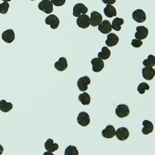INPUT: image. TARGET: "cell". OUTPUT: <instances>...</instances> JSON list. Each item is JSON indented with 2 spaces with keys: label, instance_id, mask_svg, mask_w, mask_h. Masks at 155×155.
Here are the masks:
<instances>
[{
  "label": "cell",
  "instance_id": "1",
  "mask_svg": "<svg viewBox=\"0 0 155 155\" xmlns=\"http://www.w3.org/2000/svg\"><path fill=\"white\" fill-rule=\"evenodd\" d=\"M38 7L47 14H51L53 11V4L50 0H42L39 3Z\"/></svg>",
  "mask_w": 155,
  "mask_h": 155
},
{
  "label": "cell",
  "instance_id": "2",
  "mask_svg": "<svg viewBox=\"0 0 155 155\" xmlns=\"http://www.w3.org/2000/svg\"><path fill=\"white\" fill-rule=\"evenodd\" d=\"M130 111L127 105L121 104L117 106L115 110L116 115L119 118H124L129 116Z\"/></svg>",
  "mask_w": 155,
  "mask_h": 155
},
{
  "label": "cell",
  "instance_id": "3",
  "mask_svg": "<svg viewBox=\"0 0 155 155\" xmlns=\"http://www.w3.org/2000/svg\"><path fill=\"white\" fill-rule=\"evenodd\" d=\"M88 8L84 4L78 3L74 6L73 9V15L75 17H78L82 15H85L88 12Z\"/></svg>",
  "mask_w": 155,
  "mask_h": 155
},
{
  "label": "cell",
  "instance_id": "4",
  "mask_svg": "<svg viewBox=\"0 0 155 155\" xmlns=\"http://www.w3.org/2000/svg\"><path fill=\"white\" fill-rule=\"evenodd\" d=\"M103 21V16L101 14L96 11H93L90 18V24L92 27L98 26Z\"/></svg>",
  "mask_w": 155,
  "mask_h": 155
},
{
  "label": "cell",
  "instance_id": "5",
  "mask_svg": "<svg viewBox=\"0 0 155 155\" xmlns=\"http://www.w3.org/2000/svg\"><path fill=\"white\" fill-rule=\"evenodd\" d=\"M45 22L47 25L51 26V28L53 29L58 28L60 24V21L58 16L54 15H51L46 17Z\"/></svg>",
  "mask_w": 155,
  "mask_h": 155
},
{
  "label": "cell",
  "instance_id": "6",
  "mask_svg": "<svg viewBox=\"0 0 155 155\" xmlns=\"http://www.w3.org/2000/svg\"><path fill=\"white\" fill-rule=\"evenodd\" d=\"M77 121L80 125L83 127H86L90 124L91 119L88 113L85 111H82L79 113Z\"/></svg>",
  "mask_w": 155,
  "mask_h": 155
},
{
  "label": "cell",
  "instance_id": "7",
  "mask_svg": "<svg viewBox=\"0 0 155 155\" xmlns=\"http://www.w3.org/2000/svg\"><path fill=\"white\" fill-rule=\"evenodd\" d=\"M137 32L135 33V37L136 39L142 40L145 39L149 34V30L147 28L143 26H140L136 28Z\"/></svg>",
  "mask_w": 155,
  "mask_h": 155
},
{
  "label": "cell",
  "instance_id": "8",
  "mask_svg": "<svg viewBox=\"0 0 155 155\" xmlns=\"http://www.w3.org/2000/svg\"><path fill=\"white\" fill-rule=\"evenodd\" d=\"M77 24L79 27L86 28L90 25V17L87 15H82L78 17L77 19Z\"/></svg>",
  "mask_w": 155,
  "mask_h": 155
},
{
  "label": "cell",
  "instance_id": "9",
  "mask_svg": "<svg viewBox=\"0 0 155 155\" xmlns=\"http://www.w3.org/2000/svg\"><path fill=\"white\" fill-rule=\"evenodd\" d=\"M91 83V79L88 76L80 78L78 81V86L81 91H85L88 90V85Z\"/></svg>",
  "mask_w": 155,
  "mask_h": 155
},
{
  "label": "cell",
  "instance_id": "10",
  "mask_svg": "<svg viewBox=\"0 0 155 155\" xmlns=\"http://www.w3.org/2000/svg\"><path fill=\"white\" fill-rule=\"evenodd\" d=\"M132 18L138 23H143L146 19V15L144 11L141 9L135 10L132 13Z\"/></svg>",
  "mask_w": 155,
  "mask_h": 155
},
{
  "label": "cell",
  "instance_id": "11",
  "mask_svg": "<svg viewBox=\"0 0 155 155\" xmlns=\"http://www.w3.org/2000/svg\"><path fill=\"white\" fill-rule=\"evenodd\" d=\"M91 64L92 65V71L95 72H99L104 67V61L99 58H94L92 59Z\"/></svg>",
  "mask_w": 155,
  "mask_h": 155
},
{
  "label": "cell",
  "instance_id": "12",
  "mask_svg": "<svg viewBox=\"0 0 155 155\" xmlns=\"http://www.w3.org/2000/svg\"><path fill=\"white\" fill-rule=\"evenodd\" d=\"M2 38L6 43H11L15 39V34L12 29L5 30L2 35Z\"/></svg>",
  "mask_w": 155,
  "mask_h": 155
},
{
  "label": "cell",
  "instance_id": "13",
  "mask_svg": "<svg viewBox=\"0 0 155 155\" xmlns=\"http://www.w3.org/2000/svg\"><path fill=\"white\" fill-rule=\"evenodd\" d=\"M99 31L104 34H109L112 31V27L110 21L107 20H105L98 25Z\"/></svg>",
  "mask_w": 155,
  "mask_h": 155
},
{
  "label": "cell",
  "instance_id": "14",
  "mask_svg": "<svg viewBox=\"0 0 155 155\" xmlns=\"http://www.w3.org/2000/svg\"><path fill=\"white\" fill-rule=\"evenodd\" d=\"M116 135L118 140L123 141H125L129 137L130 133L127 128L120 127L117 130Z\"/></svg>",
  "mask_w": 155,
  "mask_h": 155
},
{
  "label": "cell",
  "instance_id": "15",
  "mask_svg": "<svg viewBox=\"0 0 155 155\" xmlns=\"http://www.w3.org/2000/svg\"><path fill=\"white\" fill-rule=\"evenodd\" d=\"M102 136L105 138H112L116 135V130L112 125H108L102 130Z\"/></svg>",
  "mask_w": 155,
  "mask_h": 155
},
{
  "label": "cell",
  "instance_id": "16",
  "mask_svg": "<svg viewBox=\"0 0 155 155\" xmlns=\"http://www.w3.org/2000/svg\"><path fill=\"white\" fill-rule=\"evenodd\" d=\"M142 75L145 79L151 80L155 77V71L152 67H145L142 69Z\"/></svg>",
  "mask_w": 155,
  "mask_h": 155
},
{
  "label": "cell",
  "instance_id": "17",
  "mask_svg": "<svg viewBox=\"0 0 155 155\" xmlns=\"http://www.w3.org/2000/svg\"><path fill=\"white\" fill-rule=\"evenodd\" d=\"M119 39L117 35L115 33L109 34L107 35V39L105 41V43L109 47L115 46L119 42Z\"/></svg>",
  "mask_w": 155,
  "mask_h": 155
},
{
  "label": "cell",
  "instance_id": "18",
  "mask_svg": "<svg viewBox=\"0 0 155 155\" xmlns=\"http://www.w3.org/2000/svg\"><path fill=\"white\" fill-rule=\"evenodd\" d=\"M68 63L66 59L64 57H61L59 59V60L54 64V68L58 71H64L67 68Z\"/></svg>",
  "mask_w": 155,
  "mask_h": 155
},
{
  "label": "cell",
  "instance_id": "19",
  "mask_svg": "<svg viewBox=\"0 0 155 155\" xmlns=\"http://www.w3.org/2000/svg\"><path fill=\"white\" fill-rule=\"evenodd\" d=\"M143 128L142 129V132L144 135H147L151 133L154 130V126L151 121L145 120L143 122Z\"/></svg>",
  "mask_w": 155,
  "mask_h": 155
},
{
  "label": "cell",
  "instance_id": "20",
  "mask_svg": "<svg viewBox=\"0 0 155 155\" xmlns=\"http://www.w3.org/2000/svg\"><path fill=\"white\" fill-rule=\"evenodd\" d=\"M104 11L105 15L108 18H112L116 16L117 15L116 8L110 4H107L106 7L104 8Z\"/></svg>",
  "mask_w": 155,
  "mask_h": 155
},
{
  "label": "cell",
  "instance_id": "21",
  "mask_svg": "<svg viewBox=\"0 0 155 155\" xmlns=\"http://www.w3.org/2000/svg\"><path fill=\"white\" fill-rule=\"evenodd\" d=\"M45 149L47 151L54 152V151L58 150L59 145L58 143H54V141L53 139L49 138V139H47L45 143Z\"/></svg>",
  "mask_w": 155,
  "mask_h": 155
},
{
  "label": "cell",
  "instance_id": "22",
  "mask_svg": "<svg viewBox=\"0 0 155 155\" xmlns=\"http://www.w3.org/2000/svg\"><path fill=\"white\" fill-rule=\"evenodd\" d=\"M13 106L12 103L10 102L8 103L5 100H2L0 101V110L2 112L5 113L9 112V111L13 109Z\"/></svg>",
  "mask_w": 155,
  "mask_h": 155
},
{
  "label": "cell",
  "instance_id": "23",
  "mask_svg": "<svg viewBox=\"0 0 155 155\" xmlns=\"http://www.w3.org/2000/svg\"><path fill=\"white\" fill-rule=\"evenodd\" d=\"M111 52L107 47H103L102 48V51L98 54V57L101 60L108 59L110 57Z\"/></svg>",
  "mask_w": 155,
  "mask_h": 155
},
{
  "label": "cell",
  "instance_id": "24",
  "mask_svg": "<svg viewBox=\"0 0 155 155\" xmlns=\"http://www.w3.org/2000/svg\"><path fill=\"white\" fill-rule=\"evenodd\" d=\"M124 23V20L122 18L116 17L113 20L111 27L116 31H119L121 29V25Z\"/></svg>",
  "mask_w": 155,
  "mask_h": 155
},
{
  "label": "cell",
  "instance_id": "25",
  "mask_svg": "<svg viewBox=\"0 0 155 155\" xmlns=\"http://www.w3.org/2000/svg\"><path fill=\"white\" fill-rule=\"evenodd\" d=\"M78 100L84 105H88L91 103V97L87 92H84L79 95Z\"/></svg>",
  "mask_w": 155,
  "mask_h": 155
},
{
  "label": "cell",
  "instance_id": "26",
  "mask_svg": "<svg viewBox=\"0 0 155 155\" xmlns=\"http://www.w3.org/2000/svg\"><path fill=\"white\" fill-rule=\"evenodd\" d=\"M143 64L146 67H152L155 65V58L152 54L148 55V58L145 59L143 62Z\"/></svg>",
  "mask_w": 155,
  "mask_h": 155
},
{
  "label": "cell",
  "instance_id": "27",
  "mask_svg": "<svg viewBox=\"0 0 155 155\" xmlns=\"http://www.w3.org/2000/svg\"><path fill=\"white\" fill-rule=\"evenodd\" d=\"M65 155H78L79 152L76 146L69 145L65 150Z\"/></svg>",
  "mask_w": 155,
  "mask_h": 155
},
{
  "label": "cell",
  "instance_id": "28",
  "mask_svg": "<svg viewBox=\"0 0 155 155\" xmlns=\"http://www.w3.org/2000/svg\"><path fill=\"white\" fill-rule=\"evenodd\" d=\"M150 90V86L147 83L143 82L139 84L137 87V91L140 94H143L145 93V91Z\"/></svg>",
  "mask_w": 155,
  "mask_h": 155
},
{
  "label": "cell",
  "instance_id": "29",
  "mask_svg": "<svg viewBox=\"0 0 155 155\" xmlns=\"http://www.w3.org/2000/svg\"><path fill=\"white\" fill-rule=\"evenodd\" d=\"M9 8V4L8 2H3L0 3V13L6 14L7 13Z\"/></svg>",
  "mask_w": 155,
  "mask_h": 155
},
{
  "label": "cell",
  "instance_id": "30",
  "mask_svg": "<svg viewBox=\"0 0 155 155\" xmlns=\"http://www.w3.org/2000/svg\"><path fill=\"white\" fill-rule=\"evenodd\" d=\"M143 44V42L141 40L137 39H133L131 41V45L132 46L136 48H138L142 46V45Z\"/></svg>",
  "mask_w": 155,
  "mask_h": 155
},
{
  "label": "cell",
  "instance_id": "31",
  "mask_svg": "<svg viewBox=\"0 0 155 155\" xmlns=\"http://www.w3.org/2000/svg\"><path fill=\"white\" fill-rule=\"evenodd\" d=\"M52 4L57 7L63 6L66 2V0H51Z\"/></svg>",
  "mask_w": 155,
  "mask_h": 155
},
{
  "label": "cell",
  "instance_id": "32",
  "mask_svg": "<svg viewBox=\"0 0 155 155\" xmlns=\"http://www.w3.org/2000/svg\"><path fill=\"white\" fill-rule=\"evenodd\" d=\"M102 1L104 2V4H115L116 2V0H102Z\"/></svg>",
  "mask_w": 155,
  "mask_h": 155
},
{
  "label": "cell",
  "instance_id": "33",
  "mask_svg": "<svg viewBox=\"0 0 155 155\" xmlns=\"http://www.w3.org/2000/svg\"><path fill=\"white\" fill-rule=\"evenodd\" d=\"M3 150H4L3 147H2L1 144H0V155H2V153H3Z\"/></svg>",
  "mask_w": 155,
  "mask_h": 155
},
{
  "label": "cell",
  "instance_id": "34",
  "mask_svg": "<svg viewBox=\"0 0 155 155\" xmlns=\"http://www.w3.org/2000/svg\"><path fill=\"white\" fill-rule=\"evenodd\" d=\"M54 155V154L53 153H51V152H50V151H48L47 152H45L44 153V155Z\"/></svg>",
  "mask_w": 155,
  "mask_h": 155
},
{
  "label": "cell",
  "instance_id": "35",
  "mask_svg": "<svg viewBox=\"0 0 155 155\" xmlns=\"http://www.w3.org/2000/svg\"><path fill=\"white\" fill-rule=\"evenodd\" d=\"M4 2H9L11 1V0H2Z\"/></svg>",
  "mask_w": 155,
  "mask_h": 155
},
{
  "label": "cell",
  "instance_id": "36",
  "mask_svg": "<svg viewBox=\"0 0 155 155\" xmlns=\"http://www.w3.org/2000/svg\"><path fill=\"white\" fill-rule=\"evenodd\" d=\"M30 1H35V0H30Z\"/></svg>",
  "mask_w": 155,
  "mask_h": 155
}]
</instances>
